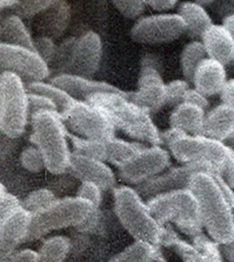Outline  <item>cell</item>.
<instances>
[{
	"instance_id": "5",
	"label": "cell",
	"mask_w": 234,
	"mask_h": 262,
	"mask_svg": "<svg viewBox=\"0 0 234 262\" xmlns=\"http://www.w3.org/2000/svg\"><path fill=\"white\" fill-rule=\"evenodd\" d=\"M155 220L161 226L173 224L188 237L202 232L203 224L195 195L188 188L158 194L145 201Z\"/></svg>"
},
{
	"instance_id": "35",
	"label": "cell",
	"mask_w": 234,
	"mask_h": 262,
	"mask_svg": "<svg viewBox=\"0 0 234 262\" xmlns=\"http://www.w3.org/2000/svg\"><path fill=\"white\" fill-rule=\"evenodd\" d=\"M19 161L22 166L31 173H38L44 168L46 169L44 158L36 145L26 147L20 154Z\"/></svg>"
},
{
	"instance_id": "38",
	"label": "cell",
	"mask_w": 234,
	"mask_h": 262,
	"mask_svg": "<svg viewBox=\"0 0 234 262\" xmlns=\"http://www.w3.org/2000/svg\"><path fill=\"white\" fill-rule=\"evenodd\" d=\"M33 44H34L35 51L41 57V59L48 65H50L55 56L56 49H57L54 40L48 37L36 36L33 38Z\"/></svg>"
},
{
	"instance_id": "3",
	"label": "cell",
	"mask_w": 234,
	"mask_h": 262,
	"mask_svg": "<svg viewBox=\"0 0 234 262\" xmlns=\"http://www.w3.org/2000/svg\"><path fill=\"white\" fill-rule=\"evenodd\" d=\"M30 141L41 152L46 169L51 173L68 172L72 152L68 146V130L58 112L43 111L30 118Z\"/></svg>"
},
{
	"instance_id": "45",
	"label": "cell",
	"mask_w": 234,
	"mask_h": 262,
	"mask_svg": "<svg viewBox=\"0 0 234 262\" xmlns=\"http://www.w3.org/2000/svg\"><path fill=\"white\" fill-rule=\"evenodd\" d=\"M177 232L175 231L171 226L164 225L162 228L161 238H160V246L164 247H173L175 242L179 239Z\"/></svg>"
},
{
	"instance_id": "14",
	"label": "cell",
	"mask_w": 234,
	"mask_h": 262,
	"mask_svg": "<svg viewBox=\"0 0 234 262\" xmlns=\"http://www.w3.org/2000/svg\"><path fill=\"white\" fill-rule=\"evenodd\" d=\"M161 64L142 60L138 89L128 93V100L149 114L158 113L166 105V84L162 79Z\"/></svg>"
},
{
	"instance_id": "51",
	"label": "cell",
	"mask_w": 234,
	"mask_h": 262,
	"mask_svg": "<svg viewBox=\"0 0 234 262\" xmlns=\"http://www.w3.org/2000/svg\"><path fill=\"white\" fill-rule=\"evenodd\" d=\"M196 1L197 3L202 5V6H209V5L212 4L216 0H194Z\"/></svg>"
},
{
	"instance_id": "43",
	"label": "cell",
	"mask_w": 234,
	"mask_h": 262,
	"mask_svg": "<svg viewBox=\"0 0 234 262\" xmlns=\"http://www.w3.org/2000/svg\"><path fill=\"white\" fill-rule=\"evenodd\" d=\"M39 261L38 251L32 250H15L2 262H36Z\"/></svg>"
},
{
	"instance_id": "40",
	"label": "cell",
	"mask_w": 234,
	"mask_h": 262,
	"mask_svg": "<svg viewBox=\"0 0 234 262\" xmlns=\"http://www.w3.org/2000/svg\"><path fill=\"white\" fill-rule=\"evenodd\" d=\"M172 248L183 261H205L202 255L199 252V250H197L192 243L189 244L187 241H182L180 237L175 242Z\"/></svg>"
},
{
	"instance_id": "42",
	"label": "cell",
	"mask_w": 234,
	"mask_h": 262,
	"mask_svg": "<svg viewBox=\"0 0 234 262\" xmlns=\"http://www.w3.org/2000/svg\"><path fill=\"white\" fill-rule=\"evenodd\" d=\"M102 191L94 183L81 182V186L77 191L76 196L88 200L99 208L102 203Z\"/></svg>"
},
{
	"instance_id": "33",
	"label": "cell",
	"mask_w": 234,
	"mask_h": 262,
	"mask_svg": "<svg viewBox=\"0 0 234 262\" xmlns=\"http://www.w3.org/2000/svg\"><path fill=\"white\" fill-rule=\"evenodd\" d=\"M58 0H18L16 7L9 14H15L23 18H33L49 9Z\"/></svg>"
},
{
	"instance_id": "21",
	"label": "cell",
	"mask_w": 234,
	"mask_h": 262,
	"mask_svg": "<svg viewBox=\"0 0 234 262\" xmlns=\"http://www.w3.org/2000/svg\"><path fill=\"white\" fill-rule=\"evenodd\" d=\"M227 81L225 65L208 57L197 68L192 83L205 96L211 97L222 93Z\"/></svg>"
},
{
	"instance_id": "44",
	"label": "cell",
	"mask_w": 234,
	"mask_h": 262,
	"mask_svg": "<svg viewBox=\"0 0 234 262\" xmlns=\"http://www.w3.org/2000/svg\"><path fill=\"white\" fill-rule=\"evenodd\" d=\"M183 102H189L192 104H195L204 110H206L207 107L209 106L208 97L205 96L204 94H202L195 88L194 89L189 88L187 90L184 95Z\"/></svg>"
},
{
	"instance_id": "1",
	"label": "cell",
	"mask_w": 234,
	"mask_h": 262,
	"mask_svg": "<svg viewBox=\"0 0 234 262\" xmlns=\"http://www.w3.org/2000/svg\"><path fill=\"white\" fill-rule=\"evenodd\" d=\"M187 188L195 195L202 224L209 237L222 244L234 237V209L211 173L199 172Z\"/></svg>"
},
{
	"instance_id": "27",
	"label": "cell",
	"mask_w": 234,
	"mask_h": 262,
	"mask_svg": "<svg viewBox=\"0 0 234 262\" xmlns=\"http://www.w3.org/2000/svg\"><path fill=\"white\" fill-rule=\"evenodd\" d=\"M110 261L161 262L166 261V259L162 254L160 246L136 239L132 245L110 258Z\"/></svg>"
},
{
	"instance_id": "52",
	"label": "cell",
	"mask_w": 234,
	"mask_h": 262,
	"mask_svg": "<svg viewBox=\"0 0 234 262\" xmlns=\"http://www.w3.org/2000/svg\"><path fill=\"white\" fill-rule=\"evenodd\" d=\"M230 1V4H232L234 6V0H229Z\"/></svg>"
},
{
	"instance_id": "10",
	"label": "cell",
	"mask_w": 234,
	"mask_h": 262,
	"mask_svg": "<svg viewBox=\"0 0 234 262\" xmlns=\"http://www.w3.org/2000/svg\"><path fill=\"white\" fill-rule=\"evenodd\" d=\"M68 139L73 145V152L102 162L110 163L119 167L136 152L145 148L141 142H127L116 137L107 139H86L68 131Z\"/></svg>"
},
{
	"instance_id": "24",
	"label": "cell",
	"mask_w": 234,
	"mask_h": 262,
	"mask_svg": "<svg viewBox=\"0 0 234 262\" xmlns=\"http://www.w3.org/2000/svg\"><path fill=\"white\" fill-rule=\"evenodd\" d=\"M205 110L189 102L174 107L169 118L171 128L190 136H200L205 119Z\"/></svg>"
},
{
	"instance_id": "47",
	"label": "cell",
	"mask_w": 234,
	"mask_h": 262,
	"mask_svg": "<svg viewBox=\"0 0 234 262\" xmlns=\"http://www.w3.org/2000/svg\"><path fill=\"white\" fill-rule=\"evenodd\" d=\"M149 6L157 11H166L176 7L179 0H146Z\"/></svg>"
},
{
	"instance_id": "30",
	"label": "cell",
	"mask_w": 234,
	"mask_h": 262,
	"mask_svg": "<svg viewBox=\"0 0 234 262\" xmlns=\"http://www.w3.org/2000/svg\"><path fill=\"white\" fill-rule=\"evenodd\" d=\"M72 249V241L64 236H54L42 242L38 250L39 261L61 262Z\"/></svg>"
},
{
	"instance_id": "12",
	"label": "cell",
	"mask_w": 234,
	"mask_h": 262,
	"mask_svg": "<svg viewBox=\"0 0 234 262\" xmlns=\"http://www.w3.org/2000/svg\"><path fill=\"white\" fill-rule=\"evenodd\" d=\"M1 72H12L26 84L42 81L51 74L50 67L35 51L0 43Z\"/></svg>"
},
{
	"instance_id": "29",
	"label": "cell",
	"mask_w": 234,
	"mask_h": 262,
	"mask_svg": "<svg viewBox=\"0 0 234 262\" xmlns=\"http://www.w3.org/2000/svg\"><path fill=\"white\" fill-rule=\"evenodd\" d=\"M26 89L28 93H38L45 97L49 98L57 106V111L62 114L68 110L71 105L76 100L72 97L65 91L51 83H46L43 81H37L26 84Z\"/></svg>"
},
{
	"instance_id": "11",
	"label": "cell",
	"mask_w": 234,
	"mask_h": 262,
	"mask_svg": "<svg viewBox=\"0 0 234 262\" xmlns=\"http://www.w3.org/2000/svg\"><path fill=\"white\" fill-rule=\"evenodd\" d=\"M184 34H186V24L179 14L139 17L130 30L133 40L145 45L172 42Z\"/></svg>"
},
{
	"instance_id": "53",
	"label": "cell",
	"mask_w": 234,
	"mask_h": 262,
	"mask_svg": "<svg viewBox=\"0 0 234 262\" xmlns=\"http://www.w3.org/2000/svg\"><path fill=\"white\" fill-rule=\"evenodd\" d=\"M233 209H234V207H233Z\"/></svg>"
},
{
	"instance_id": "32",
	"label": "cell",
	"mask_w": 234,
	"mask_h": 262,
	"mask_svg": "<svg viewBox=\"0 0 234 262\" xmlns=\"http://www.w3.org/2000/svg\"><path fill=\"white\" fill-rule=\"evenodd\" d=\"M192 238V244L202 255L205 261H223L220 243L212 237H209L201 232Z\"/></svg>"
},
{
	"instance_id": "54",
	"label": "cell",
	"mask_w": 234,
	"mask_h": 262,
	"mask_svg": "<svg viewBox=\"0 0 234 262\" xmlns=\"http://www.w3.org/2000/svg\"><path fill=\"white\" fill-rule=\"evenodd\" d=\"M233 61H234V60H233Z\"/></svg>"
},
{
	"instance_id": "8",
	"label": "cell",
	"mask_w": 234,
	"mask_h": 262,
	"mask_svg": "<svg viewBox=\"0 0 234 262\" xmlns=\"http://www.w3.org/2000/svg\"><path fill=\"white\" fill-rule=\"evenodd\" d=\"M29 117L28 92L23 80L12 72L0 74V130L10 139L25 132Z\"/></svg>"
},
{
	"instance_id": "34",
	"label": "cell",
	"mask_w": 234,
	"mask_h": 262,
	"mask_svg": "<svg viewBox=\"0 0 234 262\" xmlns=\"http://www.w3.org/2000/svg\"><path fill=\"white\" fill-rule=\"evenodd\" d=\"M76 39L77 37H70L64 39L60 45L57 46L55 56L53 58V60L51 61V63L49 65L50 69L51 68V72H56L57 75L63 74L72 57L73 47Z\"/></svg>"
},
{
	"instance_id": "16",
	"label": "cell",
	"mask_w": 234,
	"mask_h": 262,
	"mask_svg": "<svg viewBox=\"0 0 234 262\" xmlns=\"http://www.w3.org/2000/svg\"><path fill=\"white\" fill-rule=\"evenodd\" d=\"M102 55L101 37L94 31H87L77 37L72 57L63 74L92 79L98 72Z\"/></svg>"
},
{
	"instance_id": "26",
	"label": "cell",
	"mask_w": 234,
	"mask_h": 262,
	"mask_svg": "<svg viewBox=\"0 0 234 262\" xmlns=\"http://www.w3.org/2000/svg\"><path fill=\"white\" fill-rule=\"evenodd\" d=\"M0 43L23 47L35 51L33 38L20 17L15 14L2 16L0 22Z\"/></svg>"
},
{
	"instance_id": "48",
	"label": "cell",
	"mask_w": 234,
	"mask_h": 262,
	"mask_svg": "<svg viewBox=\"0 0 234 262\" xmlns=\"http://www.w3.org/2000/svg\"><path fill=\"white\" fill-rule=\"evenodd\" d=\"M223 260L234 262V237L231 241L220 244Z\"/></svg>"
},
{
	"instance_id": "39",
	"label": "cell",
	"mask_w": 234,
	"mask_h": 262,
	"mask_svg": "<svg viewBox=\"0 0 234 262\" xmlns=\"http://www.w3.org/2000/svg\"><path fill=\"white\" fill-rule=\"evenodd\" d=\"M28 102H29V117H31L37 113L43 111H57L55 103L49 98L43 96L38 93H28Z\"/></svg>"
},
{
	"instance_id": "7",
	"label": "cell",
	"mask_w": 234,
	"mask_h": 262,
	"mask_svg": "<svg viewBox=\"0 0 234 262\" xmlns=\"http://www.w3.org/2000/svg\"><path fill=\"white\" fill-rule=\"evenodd\" d=\"M98 208L81 198L58 199L47 209L32 215L30 230L25 242L41 238L48 233L62 228H78Z\"/></svg>"
},
{
	"instance_id": "41",
	"label": "cell",
	"mask_w": 234,
	"mask_h": 262,
	"mask_svg": "<svg viewBox=\"0 0 234 262\" xmlns=\"http://www.w3.org/2000/svg\"><path fill=\"white\" fill-rule=\"evenodd\" d=\"M22 201L15 195L9 193L6 187L1 185L0 188V220L9 216L10 213L22 207Z\"/></svg>"
},
{
	"instance_id": "15",
	"label": "cell",
	"mask_w": 234,
	"mask_h": 262,
	"mask_svg": "<svg viewBox=\"0 0 234 262\" xmlns=\"http://www.w3.org/2000/svg\"><path fill=\"white\" fill-rule=\"evenodd\" d=\"M199 172L215 173L208 165L201 163L183 164L179 167H173L161 174L149 178L145 182L136 185L135 190L144 201L152 199L158 194L171 191L186 189L192 177Z\"/></svg>"
},
{
	"instance_id": "6",
	"label": "cell",
	"mask_w": 234,
	"mask_h": 262,
	"mask_svg": "<svg viewBox=\"0 0 234 262\" xmlns=\"http://www.w3.org/2000/svg\"><path fill=\"white\" fill-rule=\"evenodd\" d=\"M113 195L115 215L127 232L135 239L160 246L163 226L155 220L135 188L123 186L115 187Z\"/></svg>"
},
{
	"instance_id": "36",
	"label": "cell",
	"mask_w": 234,
	"mask_h": 262,
	"mask_svg": "<svg viewBox=\"0 0 234 262\" xmlns=\"http://www.w3.org/2000/svg\"><path fill=\"white\" fill-rule=\"evenodd\" d=\"M189 89L187 80H172L166 84V105L176 107L183 102L185 93Z\"/></svg>"
},
{
	"instance_id": "31",
	"label": "cell",
	"mask_w": 234,
	"mask_h": 262,
	"mask_svg": "<svg viewBox=\"0 0 234 262\" xmlns=\"http://www.w3.org/2000/svg\"><path fill=\"white\" fill-rule=\"evenodd\" d=\"M58 199L55 194L48 189H38L33 191L22 201V206L31 215L47 209L55 203Z\"/></svg>"
},
{
	"instance_id": "20",
	"label": "cell",
	"mask_w": 234,
	"mask_h": 262,
	"mask_svg": "<svg viewBox=\"0 0 234 262\" xmlns=\"http://www.w3.org/2000/svg\"><path fill=\"white\" fill-rule=\"evenodd\" d=\"M49 82L63 90L77 101L81 102H86L91 95L98 93H118L128 98V93L114 85L73 74H59L51 78Z\"/></svg>"
},
{
	"instance_id": "37",
	"label": "cell",
	"mask_w": 234,
	"mask_h": 262,
	"mask_svg": "<svg viewBox=\"0 0 234 262\" xmlns=\"http://www.w3.org/2000/svg\"><path fill=\"white\" fill-rule=\"evenodd\" d=\"M111 2L123 17L130 19L138 18L145 9V0H111Z\"/></svg>"
},
{
	"instance_id": "50",
	"label": "cell",
	"mask_w": 234,
	"mask_h": 262,
	"mask_svg": "<svg viewBox=\"0 0 234 262\" xmlns=\"http://www.w3.org/2000/svg\"><path fill=\"white\" fill-rule=\"evenodd\" d=\"M225 144L230 147V150H231V152H232L234 156V136H231L230 139L227 140L225 142Z\"/></svg>"
},
{
	"instance_id": "2",
	"label": "cell",
	"mask_w": 234,
	"mask_h": 262,
	"mask_svg": "<svg viewBox=\"0 0 234 262\" xmlns=\"http://www.w3.org/2000/svg\"><path fill=\"white\" fill-rule=\"evenodd\" d=\"M86 102L102 111L116 129L133 139L151 145L163 144L161 134L150 118L148 112L123 95L115 93H94Z\"/></svg>"
},
{
	"instance_id": "18",
	"label": "cell",
	"mask_w": 234,
	"mask_h": 262,
	"mask_svg": "<svg viewBox=\"0 0 234 262\" xmlns=\"http://www.w3.org/2000/svg\"><path fill=\"white\" fill-rule=\"evenodd\" d=\"M32 215L23 207L0 220V262L25 242Z\"/></svg>"
},
{
	"instance_id": "23",
	"label": "cell",
	"mask_w": 234,
	"mask_h": 262,
	"mask_svg": "<svg viewBox=\"0 0 234 262\" xmlns=\"http://www.w3.org/2000/svg\"><path fill=\"white\" fill-rule=\"evenodd\" d=\"M200 136L225 143L234 136V109L222 102L214 107L205 115Z\"/></svg>"
},
{
	"instance_id": "46",
	"label": "cell",
	"mask_w": 234,
	"mask_h": 262,
	"mask_svg": "<svg viewBox=\"0 0 234 262\" xmlns=\"http://www.w3.org/2000/svg\"><path fill=\"white\" fill-rule=\"evenodd\" d=\"M220 96L222 103L234 109V79L228 80Z\"/></svg>"
},
{
	"instance_id": "13",
	"label": "cell",
	"mask_w": 234,
	"mask_h": 262,
	"mask_svg": "<svg viewBox=\"0 0 234 262\" xmlns=\"http://www.w3.org/2000/svg\"><path fill=\"white\" fill-rule=\"evenodd\" d=\"M171 164L169 154L159 145L145 147L118 167L119 178L130 185H139L162 173Z\"/></svg>"
},
{
	"instance_id": "17",
	"label": "cell",
	"mask_w": 234,
	"mask_h": 262,
	"mask_svg": "<svg viewBox=\"0 0 234 262\" xmlns=\"http://www.w3.org/2000/svg\"><path fill=\"white\" fill-rule=\"evenodd\" d=\"M68 173L81 182L96 184L102 191L114 189L116 178L104 162L73 152L70 158Z\"/></svg>"
},
{
	"instance_id": "49",
	"label": "cell",
	"mask_w": 234,
	"mask_h": 262,
	"mask_svg": "<svg viewBox=\"0 0 234 262\" xmlns=\"http://www.w3.org/2000/svg\"><path fill=\"white\" fill-rule=\"evenodd\" d=\"M222 24L225 26L234 37V11L227 14L222 19Z\"/></svg>"
},
{
	"instance_id": "9",
	"label": "cell",
	"mask_w": 234,
	"mask_h": 262,
	"mask_svg": "<svg viewBox=\"0 0 234 262\" xmlns=\"http://www.w3.org/2000/svg\"><path fill=\"white\" fill-rule=\"evenodd\" d=\"M60 115L67 129L82 138L97 140L115 137L116 128L111 121L102 111L88 102L76 100Z\"/></svg>"
},
{
	"instance_id": "28",
	"label": "cell",
	"mask_w": 234,
	"mask_h": 262,
	"mask_svg": "<svg viewBox=\"0 0 234 262\" xmlns=\"http://www.w3.org/2000/svg\"><path fill=\"white\" fill-rule=\"evenodd\" d=\"M208 58L204 44L201 40H193L184 48L180 56V68L185 80L192 82L197 68Z\"/></svg>"
},
{
	"instance_id": "25",
	"label": "cell",
	"mask_w": 234,
	"mask_h": 262,
	"mask_svg": "<svg viewBox=\"0 0 234 262\" xmlns=\"http://www.w3.org/2000/svg\"><path fill=\"white\" fill-rule=\"evenodd\" d=\"M186 24V34L194 40L201 39L205 31L214 24L204 6L196 1H186L179 5V11Z\"/></svg>"
},
{
	"instance_id": "22",
	"label": "cell",
	"mask_w": 234,
	"mask_h": 262,
	"mask_svg": "<svg viewBox=\"0 0 234 262\" xmlns=\"http://www.w3.org/2000/svg\"><path fill=\"white\" fill-rule=\"evenodd\" d=\"M209 58L224 65L234 60V37L223 24H212L200 39Z\"/></svg>"
},
{
	"instance_id": "4",
	"label": "cell",
	"mask_w": 234,
	"mask_h": 262,
	"mask_svg": "<svg viewBox=\"0 0 234 262\" xmlns=\"http://www.w3.org/2000/svg\"><path fill=\"white\" fill-rule=\"evenodd\" d=\"M163 144L168 146L176 160L182 164L201 163L221 174L234 159L230 147L223 142L203 136H190L178 129L161 133Z\"/></svg>"
},
{
	"instance_id": "19",
	"label": "cell",
	"mask_w": 234,
	"mask_h": 262,
	"mask_svg": "<svg viewBox=\"0 0 234 262\" xmlns=\"http://www.w3.org/2000/svg\"><path fill=\"white\" fill-rule=\"evenodd\" d=\"M33 19L36 35L48 37L55 41L64 34L71 24L72 9L66 0H58Z\"/></svg>"
}]
</instances>
